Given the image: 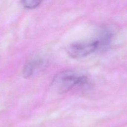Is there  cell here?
I'll use <instances>...</instances> for the list:
<instances>
[{
    "label": "cell",
    "instance_id": "cell-1",
    "mask_svg": "<svg viewBox=\"0 0 127 127\" xmlns=\"http://www.w3.org/2000/svg\"><path fill=\"white\" fill-rule=\"evenodd\" d=\"M112 38V32L108 29L104 28L93 38L73 42L68 46L67 52L73 58H83L97 51L107 49Z\"/></svg>",
    "mask_w": 127,
    "mask_h": 127
},
{
    "label": "cell",
    "instance_id": "cell-2",
    "mask_svg": "<svg viewBox=\"0 0 127 127\" xmlns=\"http://www.w3.org/2000/svg\"><path fill=\"white\" fill-rule=\"evenodd\" d=\"M88 78L84 74L73 70H66L60 72L55 76L52 86L57 93L63 94L76 86L86 84Z\"/></svg>",
    "mask_w": 127,
    "mask_h": 127
},
{
    "label": "cell",
    "instance_id": "cell-3",
    "mask_svg": "<svg viewBox=\"0 0 127 127\" xmlns=\"http://www.w3.org/2000/svg\"><path fill=\"white\" fill-rule=\"evenodd\" d=\"M42 64V60L40 58H34L27 62L24 65L22 70V74L25 78H27L33 75L35 71Z\"/></svg>",
    "mask_w": 127,
    "mask_h": 127
},
{
    "label": "cell",
    "instance_id": "cell-4",
    "mask_svg": "<svg viewBox=\"0 0 127 127\" xmlns=\"http://www.w3.org/2000/svg\"><path fill=\"white\" fill-rule=\"evenodd\" d=\"M22 6L26 9H34L38 7L42 1H37V0H25L22 1Z\"/></svg>",
    "mask_w": 127,
    "mask_h": 127
}]
</instances>
